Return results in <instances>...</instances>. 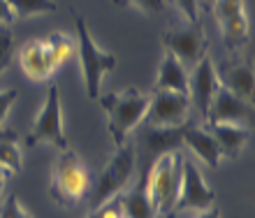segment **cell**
<instances>
[{"label":"cell","mask_w":255,"mask_h":218,"mask_svg":"<svg viewBox=\"0 0 255 218\" xmlns=\"http://www.w3.org/2000/svg\"><path fill=\"white\" fill-rule=\"evenodd\" d=\"M7 5L12 9L14 19H30V16H37V14L58 9L54 0H7Z\"/></svg>","instance_id":"21"},{"label":"cell","mask_w":255,"mask_h":218,"mask_svg":"<svg viewBox=\"0 0 255 218\" xmlns=\"http://www.w3.org/2000/svg\"><path fill=\"white\" fill-rule=\"evenodd\" d=\"M88 218H123V207H121V195L112 198L105 205L95 207L93 212L88 214Z\"/></svg>","instance_id":"24"},{"label":"cell","mask_w":255,"mask_h":218,"mask_svg":"<svg viewBox=\"0 0 255 218\" xmlns=\"http://www.w3.org/2000/svg\"><path fill=\"white\" fill-rule=\"evenodd\" d=\"M165 49L183 65H195L202 56H207V35L200 21L176 26L165 30Z\"/></svg>","instance_id":"9"},{"label":"cell","mask_w":255,"mask_h":218,"mask_svg":"<svg viewBox=\"0 0 255 218\" xmlns=\"http://www.w3.org/2000/svg\"><path fill=\"white\" fill-rule=\"evenodd\" d=\"M28 146H37V144H54L61 151L67 149V137L63 128V105H61V91L56 84L49 86L47 100L40 107L37 116L33 121V128L26 137Z\"/></svg>","instance_id":"6"},{"label":"cell","mask_w":255,"mask_h":218,"mask_svg":"<svg viewBox=\"0 0 255 218\" xmlns=\"http://www.w3.org/2000/svg\"><path fill=\"white\" fill-rule=\"evenodd\" d=\"M218 75V84L223 89H228L230 93L239 96L242 100H253V68L246 63H228L221 70H216Z\"/></svg>","instance_id":"15"},{"label":"cell","mask_w":255,"mask_h":218,"mask_svg":"<svg viewBox=\"0 0 255 218\" xmlns=\"http://www.w3.org/2000/svg\"><path fill=\"white\" fill-rule=\"evenodd\" d=\"M176 5V9L186 16V21L188 23H193V21H197V0H172Z\"/></svg>","instance_id":"28"},{"label":"cell","mask_w":255,"mask_h":218,"mask_svg":"<svg viewBox=\"0 0 255 218\" xmlns=\"http://www.w3.org/2000/svg\"><path fill=\"white\" fill-rule=\"evenodd\" d=\"M181 163L183 156L179 151L160 153L146 177V198L158 216L174 218V202L181 186Z\"/></svg>","instance_id":"1"},{"label":"cell","mask_w":255,"mask_h":218,"mask_svg":"<svg viewBox=\"0 0 255 218\" xmlns=\"http://www.w3.org/2000/svg\"><path fill=\"white\" fill-rule=\"evenodd\" d=\"M14 21V14H12V9H9V5H7V0H0V26L5 28V26H9Z\"/></svg>","instance_id":"29"},{"label":"cell","mask_w":255,"mask_h":218,"mask_svg":"<svg viewBox=\"0 0 255 218\" xmlns=\"http://www.w3.org/2000/svg\"><path fill=\"white\" fill-rule=\"evenodd\" d=\"M153 91H174V93H186L188 96V72L181 61H176L172 54H165L158 77H155Z\"/></svg>","instance_id":"17"},{"label":"cell","mask_w":255,"mask_h":218,"mask_svg":"<svg viewBox=\"0 0 255 218\" xmlns=\"http://www.w3.org/2000/svg\"><path fill=\"white\" fill-rule=\"evenodd\" d=\"M209 132L214 135L221 156L225 158H237L244 151V146L251 139V128L249 125H239V123H209Z\"/></svg>","instance_id":"14"},{"label":"cell","mask_w":255,"mask_h":218,"mask_svg":"<svg viewBox=\"0 0 255 218\" xmlns=\"http://www.w3.org/2000/svg\"><path fill=\"white\" fill-rule=\"evenodd\" d=\"M214 12L221 21L223 40L228 49H239L249 40V19L244 12V0H216Z\"/></svg>","instance_id":"10"},{"label":"cell","mask_w":255,"mask_h":218,"mask_svg":"<svg viewBox=\"0 0 255 218\" xmlns=\"http://www.w3.org/2000/svg\"><path fill=\"white\" fill-rule=\"evenodd\" d=\"M0 218H30L28 212L19 205V198L16 195H9V198L0 205Z\"/></svg>","instance_id":"25"},{"label":"cell","mask_w":255,"mask_h":218,"mask_svg":"<svg viewBox=\"0 0 255 218\" xmlns=\"http://www.w3.org/2000/svg\"><path fill=\"white\" fill-rule=\"evenodd\" d=\"M190 98L174 91H153L148 96L144 123L148 128H183L188 121Z\"/></svg>","instance_id":"7"},{"label":"cell","mask_w":255,"mask_h":218,"mask_svg":"<svg viewBox=\"0 0 255 218\" xmlns=\"http://www.w3.org/2000/svg\"><path fill=\"white\" fill-rule=\"evenodd\" d=\"M121 207L123 218H155V209L151 207L144 188H132L130 193H121Z\"/></svg>","instance_id":"18"},{"label":"cell","mask_w":255,"mask_h":218,"mask_svg":"<svg viewBox=\"0 0 255 218\" xmlns=\"http://www.w3.org/2000/svg\"><path fill=\"white\" fill-rule=\"evenodd\" d=\"M91 191V174L86 165L72 149H65L58 156L51 172V186L49 193L61 207H74Z\"/></svg>","instance_id":"4"},{"label":"cell","mask_w":255,"mask_h":218,"mask_svg":"<svg viewBox=\"0 0 255 218\" xmlns=\"http://www.w3.org/2000/svg\"><path fill=\"white\" fill-rule=\"evenodd\" d=\"M216 195L207 186L204 177H202L200 167L183 158L181 163V186H179V195L174 202V216L181 212H204L209 207H214Z\"/></svg>","instance_id":"8"},{"label":"cell","mask_w":255,"mask_h":218,"mask_svg":"<svg viewBox=\"0 0 255 218\" xmlns=\"http://www.w3.org/2000/svg\"><path fill=\"white\" fill-rule=\"evenodd\" d=\"M181 144V128H148L146 146L155 153H169Z\"/></svg>","instance_id":"20"},{"label":"cell","mask_w":255,"mask_h":218,"mask_svg":"<svg viewBox=\"0 0 255 218\" xmlns=\"http://www.w3.org/2000/svg\"><path fill=\"white\" fill-rule=\"evenodd\" d=\"M197 2H204V5H207L209 9H211V7H214V2H216V0H197Z\"/></svg>","instance_id":"32"},{"label":"cell","mask_w":255,"mask_h":218,"mask_svg":"<svg viewBox=\"0 0 255 218\" xmlns=\"http://www.w3.org/2000/svg\"><path fill=\"white\" fill-rule=\"evenodd\" d=\"M19 63L23 75L33 82H47L56 70L47 40H30L28 44H23L19 51Z\"/></svg>","instance_id":"13"},{"label":"cell","mask_w":255,"mask_h":218,"mask_svg":"<svg viewBox=\"0 0 255 218\" xmlns=\"http://www.w3.org/2000/svg\"><path fill=\"white\" fill-rule=\"evenodd\" d=\"M123 2H130L144 14H158L165 9V0H123Z\"/></svg>","instance_id":"26"},{"label":"cell","mask_w":255,"mask_h":218,"mask_svg":"<svg viewBox=\"0 0 255 218\" xmlns=\"http://www.w3.org/2000/svg\"><path fill=\"white\" fill-rule=\"evenodd\" d=\"M7 177H9V174H7V172L0 167V193H2V188H5V179Z\"/></svg>","instance_id":"31"},{"label":"cell","mask_w":255,"mask_h":218,"mask_svg":"<svg viewBox=\"0 0 255 218\" xmlns=\"http://www.w3.org/2000/svg\"><path fill=\"white\" fill-rule=\"evenodd\" d=\"M14 54V37L7 28H0V75L9 68Z\"/></svg>","instance_id":"23"},{"label":"cell","mask_w":255,"mask_h":218,"mask_svg":"<svg viewBox=\"0 0 255 218\" xmlns=\"http://www.w3.org/2000/svg\"><path fill=\"white\" fill-rule=\"evenodd\" d=\"M16 132H7L0 128V167L12 177L16 172H21V149L16 146Z\"/></svg>","instance_id":"19"},{"label":"cell","mask_w":255,"mask_h":218,"mask_svg":"<svg viewBox=\"0 0 255 218\" xmlns=\"http://www.w3.org/2000/svg\"><path fill=\"white\" fill-rule=\"evenodd\" d=\"M16 98H19V91H14V89L0 91V125H2V121H5L7 111L12 109V105L16 103Z\"/></svg>","instance_id":"27"},{"label":"cell","mask_w":255,"mask_h":218,"mask_svg":"<svg viewBox=\"0 0 255 218\" xmlns=\"http://www.w3.org/2000/svg\"><path fill=\"white\" fill-rule=\"evenodd\" d=\"M132 172H134V149L130 144L116 146L114 156L109 158L107 167L100 172L98 181L91 184V191H88L91 209L105 205V202H109L116 195H121L123 188L128 186V181L132 179Z\"/></svg>","instance_id":"5"},{"label":"cell","mask_w":255,"mask_h":218,"mask_svg":"<svg viewBox=\"0 0 255 218\" xmlns=\"http://www.w3.org/2000/svg\"><path fill=\"white\" fill-rule=\"evenodd\" d=\"M181 142L186 144L204 165L218 167L223 156H221V149H218L214 135H211L209 130L197 128V125H195V128H181Z\"/></svg>","instance_id":"16"},{"label":"cell","mask_w":255,"mask_h":218,"mask_svg":"<svg viewBox=\"0 0 255 218\" xmlns=\"http://www.w3.org/2000/svg\"><path fill=\"white\" fill-rule=\"evenodd\" d=\"M98 100L107 114V128L114 146L126 144V137L130 135V130L144 121V114L148 107V93H141L137 89H126L100 96Z\"/></svg>","instance_id":"2"},{"label":"cell","mask_w":255,"mask_h":218,"mask_svg":"<svg viewBox=\"0 0 255 218\" xmlns=\"http://www.w3.org/2000/svg\"><path fill=\"white\" fill-rule=\"evenodd\" d=\"M74 28H77V54L81 63V77L86 86V96L91 100H98L102 96V77L116 68V56L109 51H102L95 44L93 35L88 30V23L84 16H74Z\"/></svg>","instance_id":"3"},{"label":"cell","mask_w":255,"mask_h":218,"mask_svg":"<svg viewBox=\"0 0 255 218\" xmlns=\"http://www.w3.org/2000/svg\"><path fill=\"white\" fill-rule=\"evenodd\" d=\"M195 218H221V209L214 205V207H209V209H204V212H197Z\"/></svg>","instance_id":"30"},{"label":"cell","mask_w":255,"mask_h":218,"mask_svg":"<svg viewBox=\"0 0 255 218\" xmlns=\"http://www.w3.org/2000/svg\"><path fill=\"white\" fill-rule=\"evenodd\" d=\"M47 44H49V51H51V58H54L56 68L70 61V58H72V54H77L74 42L67 40L63 33H56V35H51V37H47Z\"/></svg>","instance_id":"22"},{"label":"cell","mask_w":255,"mask_h":218,"mask_svg":"<svg viewBox=\"0 0 255 218\" xmlns=\"http://www.w3.org/2000/svg\"><path fill=\"white\" fill-rule=\"evenodd\" d=\"M218 89H221V84H218L214 63L209 56H202L200 61L195 63L193 75H188V98L190 103L197 105L202 116H207V109Z\"/></svg>","instance_id":"12"},{"label":"cell","mask_w":255,"mask_h":218,"mask_svg":"<svg viewBox=\"0 0 255 218\" xmlns=\"http://www.w3.org/2000/svg\"><path fill=\"white\" fill-rule=\"evenodd\" d=\"M207 121L209 123H239V125H249L253 121V111H251V103L242 100L239 96L230 93L228 89L216 91L214 100L207 109Z\"/></svg>","instance_id":"11"}]
</instances>
